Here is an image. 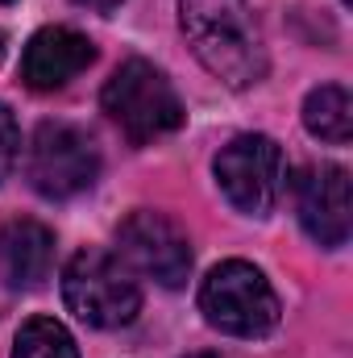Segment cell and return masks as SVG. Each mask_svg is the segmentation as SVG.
Returning <instances> with one entry per match:
<instances>
[{
  "instance_id": "15",
  "label": "cell",
  "mask_w": 353,
  "mask_h": 358,
  "mask_svg": "<svg viewBox=\"0 0 353 358\" xmlns=\"http://www.w3.org/2000/svg\"><path fill=\"white\" fill-rule=\"evenodd\" d=\"M187 358H233V355H212V350H204V355H187Z\"/></svg>"
},
{
  "instance_id": "3",
  "label": "cell",
  "mask_w": 353,
  "mask_h": 358,
  "mask_svg": "<svg viewBox=\"0 0 353 358\" xmlns=\"http://www.w3.org/2000/svg\"><path fill=\"white\" fill-rule=\"evenodd\" d=\"M200 313L229 338H266L278 325V296L254 263L229 259L200 283Z\"/></svg>"
},
{
  "instance_id": "6",
  "label": "cell",
  "mask_w": 353,
  "mask_h": 358,
  "mask_svg": "<svg viewBox=\"0 0 353 358\" xmlns=\"http://www.w3.org/2000/svg\"><path fill=\"white\" fill-rule=\"evenodd\" d=\"M216 183L225 192V200L246 213V217H266L278 196H283V179H287V163L274 138L266 134H241L229 146H220L216 163Z\"/></svg>"
},
{
  "instance_id": "11",
  "label": "cell",
  "mask_w": 353,
  "mask_h": 358,
  "mask_svg": "<svg viewBox=\"0 0 353 358\" xmlns=\"http://www.w3.org/2000/svg\"><path fill=\"white\" fill-rule=\"evenodd\" d=\"M303 125L308 134H316L320 142L345 146L353 138V100L341 84H324V88L308 92L303 100Z\"/></svg>"
},
{
  "instance_id": "10",
  "label": "cell",
  "mask_w": 353,
  "mask_h": 358,
  "mask_svg": "<svg viewBox=\"0 0 353 358\" xmlns=\"http://www.w3.org/2000/svg\"><path fill=\"white\" fill-rule=\"evenodd\" d=\"M0 259L8 287H42L54 267V234L33 217H17L0 234Z\"/></svg>"
},
{
  "instance_id": "9",
  "label": "cell",
  "mask_w": 353,
  "mask_h": 358,
  "mask_svg": "<svg viewBox=\"0 0 353 358\" xmlns=\"http://www.w3.org/2000/svg\"><path fill=\"white\" fill-rule=\"evenodd\" d=\"M91 63H96V46L88 34H80L71 25H46L25 42L21 84L33 92H54L71 84L80 71H88Z\"/></svg>"
},
{
  "instance_id": "1",
  "label": "cell",
  "mask_w": 353,
  "mask_h": 358,
  "mask_svg": "<svg viewBox=\"0 0 353 358\" xmlns=\"http://www.w3.org/2000/svg\"><path fill=\"white\" fill-rule=\"evenodd\" d=\"M179 25L195 59L225 88L246 92L266 76L262 29L246 0H179Z\"/></svg>"
},
{
  "instance_id": "2",
  "label": "cell",
  "mask_w": 353,
  "mask_h": 358,
  "mask_svg": "<svg viewBox=\"0 0 353 358\" xmlns=\"http://www.w3.org/2000/svg\"><path fill=\"white\" fill-rule=\"evenodd\" d=\"M100 104L133 146H150L154 138L175 134L187 121L183 100L171 88V80L146 59L121 63L112 71V80L104 84V92H100Z\"/></svg>"
},
{
  "instance_id": "7",
  "label": "cell",
  "mask_w": 353,
  "mask_h": 358,
  "mask_svg": "<svg viewBox=\"0 0 353 358\" xmlns=\"http://www.w3.org/2000/svg\"><path fill=\"white\" fill-rule=\"evenodd\" d=\"M117 246L121 259L142 275H150L158 287H183L191 275V242L167 213L137 208L117 225Z\"/></svg>"
},
{
  "instance_id": "5",
  "label": "cell",
  "mask_w": 353,
  "mask_h": 358,
  "mask_svg": "<svg viewBox=\"0 0 353 358\" xmlns=\"http://www.w3.org/2000/svg\"><path fill=\"white\" fill-rule=\"evenodd\" d=\"M29 187L46 200H71L88 192L100 176V150L88 129L67 121H42L33 129L29 155H25Z\"/></svg>"
},
{
  "instance_id": "17",
  "label": "cell",
  "mask_w": 353,
  "mask_h": 358,
  "mask_svg": "<svg viewBox=\"0 0 353 358\" xmlns=\"http://www.w3.org/2000/svg\"><path fill=\"white\" fill-rule=\"evenodd\" d=\"M0 4H13V0H0Z\"/></svg>"
},
{
  "instance_id": "14",
  "label": "cell",
  "mask_w": 353,
  "mask_h": 358,
  "mask_svg": "<svg viewBox=\"0 0 353 358\" xmlns=\"http://www.w3.org/2000/svg\"><path fill=\"white\" fill-rule=\"evenodd\" d=\"M75 4H80V8H91V13H100V17H112L125 0H75Z\"/></svg>"
},
{
  "instance_id": "16",
  "label": "cell",
  "mask_w": 353,
  "mask_h": 358,
  "mask_svg": "<svg viewBox=\"0 0 353 358\" xmlns=\"http://www.w3.org/2000/svg\"><path fill=\"white\" fill-rule=\"evenodd\" d=\"M0 55H4V34H0Z\"/></svg>"
},
{
  "instance_id": "12",
  "label": "cell",
  "mask_w": 353,
  "mask_h": 358,
  "mask_svg": "<svg viewBox=\"0 0 353 358\" xmlns=\"http://www.w3.org/2000/svg\"><path fill=\"white\" fill-rule=\"evenodd\" d=\"M13 358H80L75 338L54 317H29L13 342Z\"/></svg>"
},
{
  "instance_id": "8",
  "label": "cell",
  "mask_w": 353,
  "mask_h": 358,
  "mask_svg": "<svg viewBox=\"0 0 353 358\" xmlns=\"http://www.w3.org/2000/svg\"><path fill=\"white\" fill-rule=\"evenodd\" d=\"M295 213H299V225L308 229L312 242H320L324 250L345 246L353 225L350 171L337 163L303 167L295 179Z\"/></svg>"
},
{
  "instance_id": "4",
  "label": "cell",
  "mask_w": 353,
  "mask_h": 358,
  "mask_svg": "<svg viewBox=\"0 0 353 358\" xmlns=\"http://www.w3.org/2000/svg\"><path fill=\"white\" fill-rule=\"evenodd\" d=\"M63 300L91 329H121L142 308L137 279L108 250H80L67 263V271H63Z\"/></svg>"
},
{
  "instance_id": "13",
  "label": "cell",
  "mask_w": 353,
  "mask_h": 358,
  "mask_svg": "<svg viewBox=\"0 0 353 358\" xmlns=\"http://www.w3.org/2000/svg\"><path fill=\"white\" fill-rule=\"evenodd\" d=\"M17 150H21L17 117L8 113V104H0V179L13 171V163H17Z\"/></svg>"
}]
</instances>
